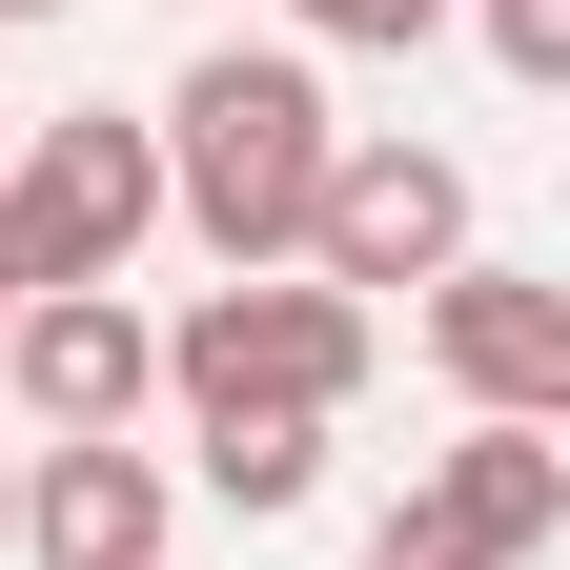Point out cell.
<instances>
[{
	"label": "cell",
	"instance_id": "6da1fadb",
	"mask_svg": "<svg viewBox=\"0 0 570 570\" xmlns=\"http://www.w3.org/2000/svg\"><path fill=\"white\" fill-rule=\"evenodd\" d=\"M142 142H164V225H204V265H306V184L346 122L306 41H204Z\"/></svg>",
	"mask_w": 570,
	"mask_h": 570
},
{
	"label": "cell",
	"instance_id": "7a4b0ae2",
	"mask_svg": "<svg viewBox=\"0 0 570 570\" xmlns=\"http://www.w3.org/2000/svg\"><path fill=\"white\" fill-rule=\"evenodd\" d=\"M142 245H164V142L122 102L0 122V285H122Z\"/></svg>",
	"mask_w": 570,
	"mask_h": 570
},
{
	"label": "cell",
	"instance_id": "3957f363",
	"mask_svg": "<svg viewBox=\"0 0 570 570\" xmlns=\"http://www.w3.org/2000/svg\"><path fill=\"white\" fill-rule=\"evenodd\" d=\"M346 387H367V306L306 285V265H225V285L164 326V407H184V428H225V407H306V428H346Z\"/></svg>",
	"mask_w": 570,
	"mask_h": 570
},
{
	"label": "cell",
	"instance_id": "277c9868",
	"mask_svg": "<svg viewBox=\"0 0 570 570\" xmlns=\"http://www.w3.org/2000/svg\"><path fill=\"white\" fill-rule=\"evenodd\" d=\"M449 265H469V164H449V142H407V122L326 142V184H306V285L387 306V285H449Z\"/></svg>",
	"mask_w": 570,
	"mask_h": 570
},
{
	"label": "cell",
	"instance_id": "5b68a950",
	"mask_svg": "<svg viewBox=\"0 0 570 570\" xmlns=\"http://www.w3.org/2000/svg\"><path fill=\"white\" fill-rule=\"evenodd\" d=\"M0 387H21L41 449H122V428L164 407V326H142L122 285H21V306H0Z\"/></svg>",
	"mask_w": 570,
	"mask_h": 570
},
{
	"label": "cell",
	"instance_id": "8992f818",
	"mask_svg": "<svg viewBox=\"0 0 570 570\" xmlns=\"http://www.w3.org/2000/svg\"><path fill=\"white\" fill-rule=\"evenodd\" d=\"M407 326H428V367H449L469 407H510V428H570V285L550 265H449V285H407Z\"/></svg>",
	"mask_w": 570,
	"mask_h": 570
},
{
	"label": "cell",
	"instance_id": "52a82bcc",
	"mask_svg": "<svg viewBox=\"0 0 570 570\" xmlns=\"http://www.w3.org/2000/svg\"><path fill=\"white\" fill-rule=\"evenodd\" d=\"M164 530H184V489L142 449H21V510H0L21 570H164Z\"/></svg>",
	"mask_w": 570,
	"mask_h": 570
},
{
	"label": "cell",
	"instance_id": "ba28073f",
	"mask_svg": "<svg viewBox=\"0 0 570 570\" xmlns=\"http://www.w3.org/2000/svg\"><path fill=\"white\" fill-rule=\"evenodd\" d=\"M428 489H449V530L489 570H530L570 530V428H510V407H469V449H428Z\"/></svg>",
	"mask_w": 570,
	"mask_h": 570
},
{
	"label": "cell",
	"instance_id": "9c48e42d",
	"mask_svg": "<svg viewBox=\"0 0 570 570\" xmlns=\"http://www.w3.org/2000/svg\"><path fill=\"white\" fill-rule=\"evenodd\" d=\"M204 489H225V510H306V489H326V428L306 407H225V428H204Z\"/></svg>",
	"mask_w": 570,
	"mask_h": 570
},
{
	"label": "cell",
	"instance_id": "30bf717a",
	"mask_svg": "<svg viewBox=\"0 0 570 570\" xmlns=\"http://www.w3.org/2000/svg\"><path fill=\"white\" fill-rule=\"evenodd\" d=\"M285 41H306V61H428L449 0H285Z\"/></svg>",
	"mask_w": 570,
	"mask_h": 570
},
{
	"label": "cell",
	"instance_id": "8fae6325",
	"mask_svg": "<svg viewBox=\"0 0 570 570\" xmlns=\"http://www.w3.org/2000/svg\"><path fill=\"white\" fill-rule=\"evenodd\" d=\"M449 21H469L489 61H510V82H530V102L570 82V0H449Z\"/></svg>",
	"mask_w": 570,
	"mask_h": 570
},
{
	"label": "cell",
	"instance_id": "7c38bea8",
	"mask_svg": "<svg viewBox=\"0 0 570 570\" xmlns=\"http://www.w3.org/2000/svg\"><path fill=\"white\" fill-rule=\"evenodd\" d=\"M367 570H489V550L449 530V489H428V469H407V489H387V510H367Z\"/></svg>",
	"mask_w": 570,
	"mask_h": 570
},
{
	"label": "cell",
	"instance_id": "4fadbf2b",
	"mask_svg": "<svg viewBox=\"0 0 570 570\" xmlns=\"http://www.w3.org/2000/svg\"><path fill=\"white\" fill-rule=\"evenodd\" d=\"M0 21H82V0H0Z\"/></svg>",
	"mask_w": 570,
	"mask_h": 570
},
{
	"label": "cell",
	"instance_id": "5bb4252c",
	"mask_svg": "<svg viewBox=\"0 0 570 570\" xmlns=\"http://www.w3.org/2000/svg\"><path fill=\"white\" fill-rule=\"evenodd\" d=\"M0 510H21V449H0Z\"/></svg>",
	"mask_w": 570,
	"mask_h": 570
},
{
	"label": "cell",
	"instance_id": "9a60e30c",
	"mask_svg": "<svg viewBox=\"0 0 570 570\" xmlns=\"http://www.w3.org/2000/svg\"><path fill=\"white\" fill-rule=\"evenodd\" d=\"M0 306H21V285H0Z\"/></svg>",
	"mask_w": 570,
	"mask_h": 570
}]
</instances>
